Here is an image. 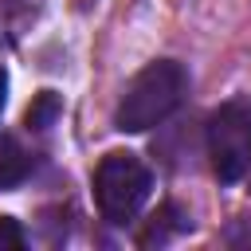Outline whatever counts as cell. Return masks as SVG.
I'll use <instances>...</instances> for the list:
<instances>
[{"label":"cell","mask_w":251,"mask_h":251,"mask_svg":"<svg viewBox=\"0 0 251 251\" xmlns=\"http://www.w3.org/2000/svg\"><path fill=\"white\" fill-rule=\"evenodd\" d=\"M24 247V227L12 216H0V251H20Z\"/></svg>","instance_id":"52a82bcc"},{"label":"cell","mask_w":251,"mask_h":251,"mask_svg":"<svg viewBox=\"0 0 251 251\" xmlns=\"http://www.w3.org/2000/svg\"><path fill=\"white\" fill-rule=\"evenodd\" d=\"M173 216H176V208H173V204H165V208L153 216V224H149V231L141 235V243H145V247H149V243H165L173 231H180V227H184V216H180L176 224H169Z\"/></svg>","instance_id":"8992f818"},{"label":"cell","mask_w":251,"mask_h":251,"mask_svg":"<svg viewBox=\"0 0 251 251\" xmlns=\"http://www.w3.org/2000/svg\"><path fill=\"white\" fill-rule=\"evenodd\" d=\"M27 173H31V153H27L12 133H0V188L24 184Z\"/></svg>","instance_id":"277c9868"},{"label":"cell","mask_w":251,"mask_h":251,"mask_svg":"<svg viewBox=\"0 0 251 251\" xmlns=\"http://www.w3.org/2000/svg\"><path fill=\"white\" fill-rule=\"evenodd\" d=\"M4 94H8V78H4V71H0V110H4Z\"/></svg>","instance_id":"ba28073f"},{"label":"cell","mask_w":251,"mask_h":251,"mask_svg":"<svg viewBox=\"0 0 251 251\" xmlns=\"http://www.w3.org/2000/svg\"><path fill=\"white\" fill-rule=\"evenodd\" d=\"M153 192V176L149 169L133 157V153H106L94 169V200L106 224L126 227L137 220V212L145 208Z\"/></svg>","instance_id":"7a4b0ae2"},{"label":"cell","mask_w":251,"mask_h":251,"mask_svg":"<svg viewBox=\"0 0 251 251\" xmlns=\"http://www.w3.org/2000/svg\"><path fill=\"white\" fill-rule=\"evenodd\" d=\"M184 94H188V71H184L176 59H157V63L141 67V71L129 78L126 94H122V102H118L114 122H118V129H126V133H145V129H153L157 122H165V118L184 102Z\"/></svg>","instance_id":"6da1fadb"},{"label":"cell","mask_w":251,"mask_h":251,"mask_svg":"<svg viewBox=\"0 0 251 251\" xmlns=\"http://www.w3.org/2000/svg\"><path fill=\"white\" fill-rule=\"evenodd\" d=\"M55 118H59V98H55L51 90H43V94L27 106V129H47Z\"/></svg>","instance_id":"5b68a950"},{"label":"cell","mask_w":251,"mask_h":251,"mask_svg":"<svg viewBox=\"0 0 251 251\" xmlns=\"http://www.w3.org/2000/svg\"><path fill=\"white\" fill-rule=\"evenodd\" d=\"M208 157L224 184H235L251 169V106L227 102L208 122Z\"/></svg>","instance_id":"3957f363"}]
</instances>
